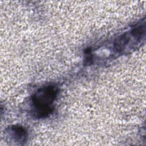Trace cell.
I'll return each mask as SVG.
<instances>
[{"label":"cell","instance_id":"7a4b0ae2","mask_svg":"<svg viewBox=\"0 0 146 146\" xmlns=\"http://www.w3.org/2000/svg\"><path fill=\"white\" fill-rule=\"evenodd\" d=\"M11 131L13 132L14 136L18 140H22L23 141L27 136V132L25 129L19 125H14L11 128Z\"/></svg>","mask_w":146,"mask_h":146},{"label":"cell","instance_id":"5b68a950","mask_svg":"<svg viewBox=\"0 0 146 146\" xmlns=\"http://www.w3.org/2000/svg\"><path fill=\"white\" fill-rule=\"evenodd\" d=\"M85 63L86 64H89L91 63V60H92V56H91V50L87 49L85 51Z\"/></svg>","mask_w":146,"mask_h":146},{"label":"cell","instance_id":"3957f363","mask_svg":"<svg viewBox=\"0 0 146 146\" xmlns=\"http://www.w3.org/2000/svg\"><path fill=\"white\" fill-rule=\"evenodd\" d=\"M128 39L129 38L128 37L127 35H126V34L119 36L114 43L115 49L117 51H121L124 48V47L127 44Z\"/></svg>","mask_w":146,"mask_h":146},{"label":"cell","instance_id":"277c9868","mask_svg":"<svg viewBox=\"0 0 146 146\" xmlns=\"http://www.w3.org/2000/svg\"><path fill=\"white\" fill-rule=\"evenodd\" d=\"M144 32V27L142 26H139L134 28L132 31V34L135 37L140 38Z\"/></svg>","mask_w":146,"mask_h":146},{"label":"cell","instance_id":"6da1fadb","mask_svg":"<svg viewBox=\"0 0 146 146\" xmlns=\"http://www.w3.org/2000/svg\"><path fill=\"white\" fill-rule=\"evenodd\" d=\"M58 90L53 85H48L39 88L32 97L35 114L38 118L45 117L52 113L53 102L57 96Z\"/></svg>","mask_w":146,"mask_h":146}]
</instances>
